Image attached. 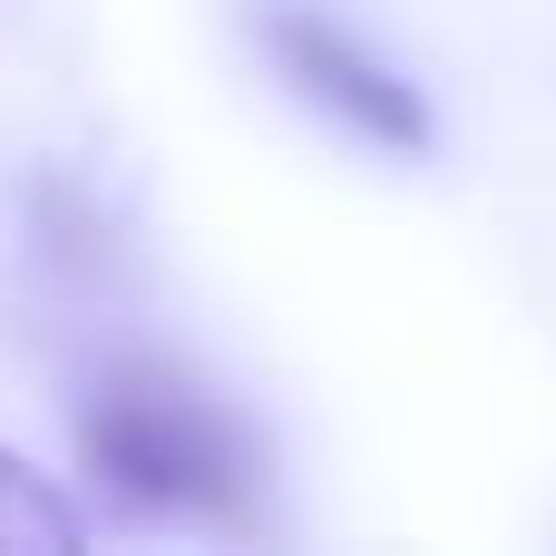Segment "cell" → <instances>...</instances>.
<instances>
[{
    "label": "cell",
    "mask_w": 556,
    "mask_h": 556,
    "mask_svg": "<svg viewBox=\"0 0 556 556\" xmlns=\"http://www.w3.org/2000/svg\"><path fill=\"white\" fill-rule=\"evenodd\" d=\"M78 459L117 508L147 518H254V450L215 391L166 362H117L78 410Z\"/></svg>",
    "instance_id": "cell-1"
},
{
    "label": "cell",
    "mask_w": 556,
    "mask_h": 556,
    "mask_svg": "<svg viewBox=\"0 0 556 556\" xmlns=\"http://www.w3.org/2000/svg\"><path fill=\"white\" fill-rule=\"evenodd\" d=\"M264 49H274V68L313 98V108H332L352 137H371V147H430V108H420V88L381 59V49H362L342 20H323V10H264Z\"/></svg>",
    "instance_id": "cell-2"
},
{
    "label": "cell",
    "mask_w": 556,
    "mask_h": 556,
    "mask_svg": "<svg viewBox=\"0 0 556 556\" xmlns=\"http://www.w3.org/2000/svg\"><path fill=\"white\" fill-rule=\"evenodd\" d=\"M78 547V508L59 479H39L20 450H0V556H68Z\"/></svg>",
    "instance_id": "cell-3"
}]
</instances>
